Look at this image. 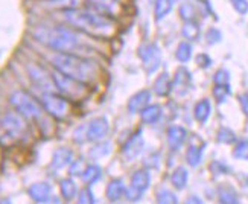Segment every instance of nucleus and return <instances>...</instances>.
<instances>
[{
    "label": "nucleus",
    "mask_w": 248,
    "mask_h": 204,
    "mask_svg": "<svg viewBox=\"0 0 248 204\" xmlns=\"http://www.w3.org/2000/svg\"><path fill=\"white\" fill-rule=\"evenodd\" d=\"M210 171L213 173V175H222V174H229V166L224 165L222 162H213L210 163Z\"/></svg>",
    "instance_id": "41"
},
{
    "label": "nucleus",
    "mask_w": 248,
    "mask_h": 204,
    "mask_svg": "<svg viewBox=\"0 0 248 204\" xmlns=\"http://www.w3.org/2000/svg\"><path fill=\"white\" fill-rule=\"evenodd\" d=\"M94 200H93V194L90 189H84L81 190L79 194V198H78V204H93Z\"/></svg>",
    "instance_id": "42"
},
{
    "label": "nucleus",
    "mask_w": 248,
    "mask_h": 204,
    "mask_svg": "<svg viewBox=\"0 0 248 204\" xmlns=\"http://www.w3.org/2000/svg\"><path fill=\"white\" fill-rule=\"evenodd\" d=\"M210 113H212V104L209 99H201L197 102L195 109H193V116H195V119L200 122V124H206L210 117Z\"/></svg>",
    "instance_id": "18"
},
{
    "label": "nucleus",
    "mask_w": 248,
    "mask_h": 204,
    "mask_svg": "<svg viewBox=\"0 0 248 204\" xmlns=\"http://www.w3.org/2000/svg\"><path fill=\"white\" fill-rule=\"evenodd\" d=\"M61 17L66 23L82 34L96 38H105L114 34V21L110 17L101 16L92 9H67L61 11Z\"/></svg>",
    "instance_id": "1"
},
{
    "label": "nucleus",
    "mask_w": 248,
    "mask_h": 204,
    "mask_svg": "<svg viewBox=\"0 0 248 204\" xmlns=\"http://www.w3.org/2000/svg\"><path fill=\"white\" fill-rule=\"evenodd\" d=\"M0 125H2L3 131L11 136V137H18L25 133L26 130V124L21 119L20 113H6L2 116L0 119Z\"/></svg>",
    "instance_id": "9"
},
{
    "label": "nucleus",
    "mask_w": 248,
    "mask_h": 204,
    "mask_svg": "<svg viewBox=\"0 0 248 204\" xmlns=\"http://www.w3.org/2000/svg\"><path fill=\"white\" fill-rule=\"evenodd\" d=\"M149 2H151V3H154V2H155V0H149Z\"/></svg>",
    "instance_id": "48"
},
{
    "label": "nucleus",
    "mask_w": 248,
    "mask_h": 204,
    "mask_svg": "<svg viewBox=\"0 0 248 204\" xmlns=\"http://www.w3.org/2000/svg\"><path fill=\"white\" fill-rule=\"evenodd\" d=\"M125 186L122 180H111L110 185L107 186V197L110 201H117L125 195Z\"/></svg>",
    "instance_id": "23"
},
{
    "label": "nucleus",
    "mask_w": 248,
    "mask_h": 204,
    "mask_svg": "<svg viewBox=\"0 0 248 204\" xmlns=\"http://www.w3.org/2000/svg\"><path fill=\"white\" fill-rule=\"evenodd\" d=\"M9 101L17 110V113L28 117V119H38L43 114V105L23 90H16L11 94Z\"/></svg>",
    "instance_id": "4"
},
{
    "label": "nucleus",
    "mask_w": 248,
    "mask_h": 204,
    "mask_svg": "<svg viewBox=\"0 0 248 204\" xmlns=\"http://www.w3.org/2000/svg\"><path fill=\"white\" fill-rule=\"evenodd\" d=\"M161 114H163V110L161 107L154 104V105H146L145 109L140 111V117L145 124H157L160 121Z\"/></svg>",
    "instance_id": "20"
},
{
    "label": "nucleus",
    "mask_w": 248,
    "mask_h": 204,
    "mask_svg": "<svg viewBox=\"0 0 248 204\" xmlns=\"http://www.w3.org/2000/svg\"><path fill=\"white\" fill-rule=\"evenodd\" d=\"M53 67L67 77L77 79L79 82H92L98 77V67L90 60H85L75 53L55 52L50 58Z\"/></svg>",
    "instance_id": "3"
},
{
    "label": "nucleus",
    "mask_w": 248,
    "mask_h": 204,
    "mask_svg": "<svg viewBox=\"0 0 248 204\" xmlns=\"http://www.w3.org/2000/svg\"><path fill=\"white\" fill-rule=\"evenodd\" d=\"M202 153H204V145L202 146H198V145H189L187 151H186V162L190 165V166H198L202 160Z\"/></svg>",
    "instance_id": "26"
},
{
    "label": "nucleus",
    "mask_w": 248,
    "mask_h": 204,
    "mask_svg": "<svg viewBox=\"0 0 248 204\" xmlns=\"http://www.w3.org/2000/svg\"><path fill=\"white\" fill-rule=\"evenodd\" d=\"M52 79H53V82H55V87L62 94L69 96V98H73V99L82 98V96L85 94V92H87L84 82L73 79V78L67 77V75L58 72V70L52 73Z\"/></svg>",
    "instance_id": "5"
},
{
    "label": "nucleus",
    "mask_w": 248,
    "mask_h": 204,
    "mask_svg": "<svg viewBox=\"0 0 248 204\" xmlns=\"http://www.w3.org/2000/svg\"><path fill=\"white\" fill-rule=\"evenodd\" d=\"M29 195L35 201L45 203L50 197V186L47 183H37L29 188Z\"/></svg>",
    "instance_id": "21"
},
{
    "label": "nucleus",
    "mask_w": 248,
    "mask_h": 204,
    "mask_svg": "<svg viewBox=\"0 0 248 204\" xmlns=\"http://www.w3.org/2000/svg\"><path fill=\"white\" fill-rule=\"evenodd\" d=\"M174 2H175V0H174Z\"/></svg>",
    "instance_id": "49"
},
{
    "label": "nucleus",
    "mask_w": 248,
    "mask_h": 204,
    "mask_svg": "<svg viewBox=\"0 0 248 204\" xmlns=\"http://www.w3.org/2000/svg\"><path fill=\"white\" fill-rule=\"evenodd\" d=\"M82 0H45V5L50 9H58V11H67L75 9L81 5Z\"/></svg>",
    "instance_id": "25"
},
{
    "label": "nucleus",
    "mask_w": 248,
    "mask_h": 204,
    "mask_svg": "<svg viewBox=\"0 0 248 204\" xmlns=\"http://www.w3.org/2000/svg\"><path fill=\"white\" fill-rule=\"evenodd\" d=\"M99 178H101V168L96 166V165L87 166L82 173V180H84V183H87V185L96 183Z\"/></svg>",
    "instance_id": "31"
},
{
    "label": "nucleus",
    "mask_w": 248,
    "mask_h": 204,
    "mask_svg": "<svg viewBox=\"0 0 248 204\" xmlns=\"http://www.w3.org/2000/svg\"><path fill=\"white\" fill-rule=\"evenodd\" d=\"M157 203L158 204H178L175 194H172L168 189H160L157 192Z\"/></svg>",
    "instance_id": "35"
},
{
    "label": "nucleus",
    "mask_w": 248,
    "mask_h": 204,
    "mask_svg": "<svg viewBox=\"0 0 248 204\" xmlns=\"http://www.w3.org/2000/svg\"><path fill=\"white\" fill-rule=\"evenodd\" d=\"M172 90V79L168 72L160 73L154 81V92L158 96H166Z\"/></svg>",
    "instance_id": "19"
},
{
    "label": "nucleus",
    "mask_w": 248,
    "mask_h": 204,
    "mask_svg": "<svg viewBox=\"0 0 248 204\" xmlns=\"http://www.w3.org/2000/svg\"><path fill=\"white\" fill-rule=\"evenodd\" d=\"M41 105L49 114L57 117V119H64L69 114V102L62 96L53 93H43Z\"/></svg>",
    "instance_id": "7"
},
{
    "label": "nucleus",
    "mask_w": 248,
    "mask_h": 204,
    "mask_svg": "<svg viewBox=\"0 0 248 204\" xmlns=\"http://www.w3.org/2000/svg\"><path fill=\"white\" fill-rule=\"evenodd\" d=\"M174 8V0H155L154 2V17L157 21L163 20L170 14Z\"/></svg>",
    "instance_id": "22"
},
{
    "label": "nucleus",
    "mask_w": 248,
    "mask_h": 204,
    "mask_svg": "<svg viewBox=\"0 0 248 204\" xmlns=\"http://www.w3.org/2000/svg\"><path fill=\"white\" fill-rule=\"evenodd\" d=\"M192 82V75L186 67H180L175 72V78L172 81V90H175L177 94H186V92L190 87Z\"/></svg>",
    "instance_id": "14"
},
{
    "label": "nucleus",
    "mask_w": 248,
    "mask_h": 204,
    "mask_svg": "<svg viewBox=\"0 0 248 204\" xmlns=\"http://www.w3.org/2000/svg\"><path fill=\"white\" fill-rule=\"evenodd\" d=\"M72 158H73V153L70 151L69 148H60V149H57V151H55V154H53L50 168L61 169L66 165L72 163Z\"/></svg>",
    "instance_id": "17"
},
{
    "label": "nucleus",
    "mask_w": 248,
    "mask_h": 204,
    "mask_svg": "<svg viewBox=\"0 0 248 204\" xmlns=\"http://www.w3.org/2000/svg\"><path fill=\"white\" fill-rule=\"evenodd\" d=\"M221 38H222V34H221V31L217 28H210L206 32V41L209 43V45H217V43L221 41Z\"/></svg>",
    "instance_id": "38"
},
{
    "label": "nucleus",
    "mask_w": 248,
    "mask_h": 204,
    "mask_svg": "<svg viewBox=\"0 0 248 204\" xmlns=\"http://www.w3.org/2000/svg\"><path fill=\"white\" fill-rule=\"evenodd\" d=\"M85 163L82 162V160H77V162H73L72 166H70V174L72 175H82V173L85 171Z\"/></svg>",
    "instance_id": "43"
},
{
    "label": "nucleus",
    "mask_w": 248,
    "mask_h": 204,
    "mask_svg": "<svg viewBox=\"0 0 248 204\" xmlns=\"http://www.w3.org/2000/svg\"><path fill=\"white\" fill-rule=\"evenodd\" d=\"M230 3L238 14L241 16L248 14V0H230Z\"/></svg>",
    "instance_id": "39"
},
{
    "label": "nucleus",
    "mask_w": 248,
    "mask_h": 204,
    "mask_svg": "<svg viewBox=\"0 0 248 204\" xmlns=\"http://www.w3.org/2000/svg\"><path fill=\"white\" fill-rule=\"evenodd\" d=\"M218 197H219L221 204H239V198L232 188H227V186L221 188L218 192Z\"/></svg>",
    "instance_id": "30"
},
{
    "label": "nucleus",
    "mask_w": 248,
    "mask_h": 204,
    "mask_svg": "<svg viewBox=\"0 0 248 204\" xmlns=\"http://www.w3.org/2000/svg\"><path fill=\"white\" fill-rule=\"evenodd\" d=\"M181 34L187 41H195L200 38L201 29L197 21H185V25L181 28Z\"/></svg>",
    "instance_id": "27"
},
{
    "label": "nucleus",
    "mask_w": 248,
    "mask_h": 204,
    "mask_svg": "<svg viewBox=\"0 0 248 204\" xmlns=\"http://www.w3.org/2000/svg\"><path fill=\"white\" fill-rule=\"evenodd\" d=\"M111 151V143L108 142H102L99 143L98 146H94L92 151H90V156L93 158H101V157H105V156H108Z\"/></svg>",
    "instance_id": "37"
},
{
    "label": "nucleus",
    "mask_w": 248,
    "mask_h": 204,
    "mask_svg": "<svg viewBox=\"0 0 248 204\" xmlns=\"http://www.w3.org/2000/svg\"><path fill=\"white\" fill-rule=\"evenodd\" d=\"M139 58L143 63L146 73H154L161 64V50L155 43H143L139 47Z\"/></svg>",
    "instance_id": "6"
},
{
    "label": "nucleus",
    "mask_w": 248,
    "mask_h": 204,
    "mask_svg": "<svg viewBox=\"0 0 248 204\" xmlns=\"http://www.w3.org/2000/svg\"><path fill=\"white\" fill-rule=\"evenodd\" d=\"M0 204H11V203H9L8 200H3V201H2V203H0Z\"/></svg>",
    "instance_id": "47"
},
{
    "label": "nucleus",
    "mask_w": 248,
    "mask_h": 204,
    "mask_svg": "<svg viewBox=\"0 0 248 204\" xmlns=\"http://www.w3.org/2000/svg\"><path fill=\"white\" fill-rule=\"evenodd\" d=\"M178 13H180V17L185 21H195L198 11H197V8H195V5H193V3L185 2V3L180 5Z\"/></svg>",
    "instance_id": "29"
},
{
    "label": "nucleus",
    "mask_w": 248,
    "mask_h": 204,
    "mask_svg": "<svg viewBox=\"0 0 248 204\" xmlns=\"http://www.w3.org/2000/svg\"><path fill=\"white\" fill-rule=\"evenodd\" d=\"M187 180H189V173H187V169L183 168V166L177 168L170 175V183L174 185V188H177L178 190L186 188Z\"/></svg>",
    "instance_id": "24"
},
{
    "label": "nucleus",
    "mask_w": 248,
    "mask_h": 204,
    "mask_svg": "<svg viewBox=\"0 0 248 204\" xmlns=\"http://www.w3.org/2000/svg\"><path fill=\"white\" fill-rule=\"evenodd\" d=\"M185 204H202V201H201L198 197L193 195V197H189V198L185 201Z\"/></svg>",
    "instance_id": "46"
},
{
    "label": "nucleus",
    "mask_w": 248,
    "mask_h": 204,
    "mask_svg": "<svg viewBox=\"0 0 248 204\" xmlns=\"http://www.w3.org/2000/svg\"><path fill=\"white\" fill-rule=\"evenodd\" d=\"M34 38L41 45L52 49L53 52L73 53L77 49L82 47V40L79 31L70 26H38L34 29Z\"/></svg>",
    "instance_id": "2"
},
{
    "label": "nucleus",
    "mask_w": 248,
    "mask_h": 204,
    "mask_svg": "<svg viewBox=\"0 0 248 204\" xmlns=\"http://www.w3.org/2000/svg\"><path fill=\"white\" fill-rule=\"evenodd\" d=\"M197 63H198L200 67L207 69V67H210L212 60H210V57L207 55V53H200V55L197 57Z\"/></svg>",
    "instance_id": "44"
},
{
    "label": "nucleus",
    "mask_w": 248,
    "mask_h": 204,
    "mask_svg": "<svg viewBox=\"0 0 248 204\" xmlns=\"http://www.w3.org/2000/svg\"><path fill=\"white\" fill-rule=\"evenodd\" d=\"M61 194L66 200H72L77 195V186L72 180H62L61 181Z\"/></svg>",
    "instance_id": "36"
},
{
    "label": "nucleus",
    "mask_w": 248,
    "mask_h": 204,
    "mask_svg": "<svg viewBox=\"0 0 248 204\" xmlns=\"http://www.w3.org/2000/svg\"><path fill=\"white\" fill-rule=\"evenodd\" d=\"M233 157L238 160H248V139H242L234 145Z\"/></svg>",
    "instance_id": "34"
},
{
    "label": "nucleus",
    "mask_w": 248,
    "mask_h": 204,
    "mask_svg": "<svg viewBox=\"0 0 248 204\" xmlns=\"http://www.w3.org/2000/svg\"><path fill=\"white\" fill-rule=\"evenodd\" d=\"M230 93H232L230 84H215V87H213V96H215V99H217L219 104L227 101Z\"/></svg>",
    "instance_id": "32"
},
{
    "label": "nucleus",
    "mask_w": 248,
    "mask_h": 204,
    "mask_svg": "<svg viewBox=\"0 0 248 204\" xmlns=\"http://www.w3.org/2000/svg\"><path fill=\"white\" fill-rule=\"evenodd\" d=\"M28 72H29V77L32 79L37 87H40L41 90H45V93H52L55 90V82L52 79V75H47L45 70L38 66H28Z\"/></svg>",
    "instance_id": "10"
},
{
    "label": "nucleus",
    "mask_w": 248,
    "mask_h": 204,
    "mask_svg": "<svg viewBox=\"0 0 248 204\" xmlns=\"http://www.w3.org/2000/svg\"><path fill=\"white\" fill-rule=\"evenodd\" d=\"M217 141L219 143H224V145H232L236 142V134L230 130L227 126H222L218 130V134H217Z\"/></svg>",
    "instance_id": "33"
},
{
    "label": "nucleus",
    "mask_w": 248,
    "mask_h": 204,
    "mask_svg": "<svg viewBox=\"0 0 248 204\" xmlns=\"http://www.w3.org/2000/svg\"><path fill=\"white\" fill-rule=\"evenodd\" d=\"M193 55V47L189 41H181L180 45L177 46V50H175V58L180 61V63H187Z\"/></svg>",
    "instance_id": "28"
},
{
    "label": "nucleus",
    "mask_w": 248,
    "mask_h": 204,
    "mask_svg": "<svg viewBox=\"0 0 248 204\" xmlns=\"http://www.w3.org/2000/svg\"><path fill=\"white\" fill-rule=\"evenodd\" d=\"M87 8L111 18L119 11V3H117V0H87Z\"/></svg>",
    "instance_id": "13"
},
{
    "label": "nucleus",
    "mask_w": 248,
    "mask_h": 204,
    "mask_svg": "<svg viewBox=\"0 0 248 204\" xmlns=\"http://www.w3.org/2000/svg\"><path fill=\"white\" fill-rule=\"evenodd\" d=\"M143 145H145V141H143V133L142 130L136 131L131 137L128 139L126 143L124 145V157L126 160H134L136 157H139L143 151Z\"/></svg>",
    "instance_id": "12"
},
{
    "label": "nucleus",
    "mask_w": 248,
    "mask_h": 204,
    "mask_svg": "<svg viewBox=\"0 0 248 204\" xmlns=\"http://www.w3.org/2000/svg\"><path fill=\"white\" fill-rule=\"evenodd\" d=\"M187 139V131L180 125H172L168 128V145L170 149H180Z\"/></svg>",
    "instance_id": "15"
},
{
    "label": "nucleus",
    "mask_w": 248,
    "mask_h": 204,
    "mask_svg": "<svg viewBox=\"0 0 248 204\" xmlns=\"http://www.w3.org/2000/svg\"><path fill=\"white\" fill-rule=\"evenodd\" d=\"M149 173L145 169L136 171L131 177V186L125 190V195L129 201H137L149 186Z\"/></svg>",
    "instance_id": "8"
},
{
    "label": "nucleus",
    "mask_w": 248,
    "mask_h": 204,
    "mask_svg": "<svg viewBox=\"0 0 248 204\" xmlns=\"http://www.w3.org/2000/svg\"><path fill=\"white\" fill-rule=\"evenodd\" d=\"M149 101H151V92L149 90H140L128 99V110L131 113L142 111L146 105H149Z\"/></svg>",
    "instance_id": "16"
},
{
    "label": "nucleus",
    "mask_w": 248,
    "mask_h": 204,
    "mask_svg": "<svg viewBox=\"0 0 248 204\" xmlns=\"http://www.w3.org/2000/svg\"><path fill=\"white\" fill-rule=\"evenodd\" d=\"M238 101H239V105H241L242 113L248 117V93L241 94L239 98H238Z\"/></svg>",
    "instance_id": "45"
},
{
    "label": "nucleus",
    "mask_w": 248,
    "mask_h": 204,
    "mask_svg": "<svg viewBox=\"0 0 248 204\" xmlns=\"http://www.w3.org/2000/svg\"><path fill=\"white\" fill-rule=\"evenodd\" d=\"M215 84H229L230 82V72L225 69H219L213 77Z\"/></svg>",
    "instance_id": "40"
},
{
    "label": "nucleus",
    "mask_w": 248,
    "mask_h": 204,
    "mask_svg": "<svg viewBox=\"0 0 248 204\" xmlns=\"http://www.w3.org/2000/svg\"><path fill=\"white\" fill-rule=\"evenodd\" d=\"M110 124L107 121V117H94L93 121L87 124V141L90 142H99L108 134Z\"/></svg>",
    "instance_id": "11"
}]
</instances>
